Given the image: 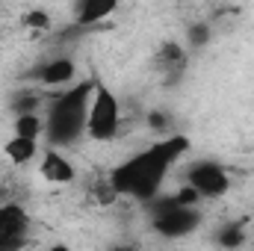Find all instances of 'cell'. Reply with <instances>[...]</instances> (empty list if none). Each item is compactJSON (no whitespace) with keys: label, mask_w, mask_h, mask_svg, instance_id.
<instances>
[{"label":"cell","mask_w":254,"mask_h":251,"mask_svg":"<svg viewBox=\"0 0 254 251\" xmlns=\"http://www.w3.org/2000/svg\"><path fill=\"white\" fill-rule=\"evenodd\" d=\"M187 151H190L187 136H172L166 142H157L148 151H142V154L130 157L127 163L116 166L113 175H110V187L119 195H133L139 201H154L169 166L178 163Z\"/></svg>","instance_id":"6da1fadb"},{"label":"cell","mask_w":254,"mask_h":251,"mask_svg":"<svg viewBox=\"0 0 254 251\" xmlns=\"http://www.w3.org/2000/svg\"><path fill=\"white\" fill-rule=\"evenodd\" d=\"M95 95V83H80L74 89H68L60 95L51 107V122H48V136L54 145H68L74 142L83 130H86V116H89V104Z\"/></svg>","instance_id":"7a4b0ae2"},{"label":"cell","mask_w":254,"mask_h":251,"mask_svg":"<svg viewBox=\"0 0 254 251\" xmlns=\"http://www.w3.org/2000/svg\"><path fill=\"white\" fill-rule=\"evenodd\" d=\"M86 130L92 139L107 142L119 133V101L110 89L95 86L92 104H89V116H86Z\"/></svg>","instance_id":"3957f363"},{"label":"cell","mask_w":254,"mask_h":251,"mask_svg":"<svg viewBox=\"0 0 254 251\" xmlns=\"http://www.w3.org/2000/svg\"><path fill=\"white\" fill-rule=\"evenodd\" d=\"M190 187L201 198H219V195H225L231 189V181H228V175H225V169L219 163L204 160V163H195L190 169Z\"/></svg>","instance_id":"277c9868"},{"label":"cell","mask_w":254,"mask_h":251,"mask_svg":"<svg viewBox=\"0 0 254 251\" xmlns=\"http://www.w3.org/2000/svg\"><path fill=\"white\" fill-rule=\"evenodd\" d=\"M198 222H201V213L195 207H175L163 216H154V231L175 240V237H187L190 231H195Z\"/></svg>","instance_id":"5b68a950"},{"label":"cell","mask_w":254,"mask_h":251,"mask_svg":"<svg viewBox=\"0 0 254 251\" xmlns=\"http://www.w3.org/2000/svg\"><path fill=\"white\" fill-rule=\"evenodd\" d=\"M27 231V213L21 204H3L0 207V243L3 240H24Z\"/></svg>","instance_id":"8992f818"},{"label":"cell","mask_w":254,"mask_h":251,"mask_svg":"<svg viewBox=\"0 0 254 251\" xmlns=\"http://www.w3.org/2000/svg\"><path fill=\"white\" fill-rule=\"evenodd\" d=\"M42 178L51 181V184H71L74 181V166L60 151H48L42 157Z\"/></svg>","instance_id":"52a82bcc"},{"label":"cell","mask_w":254,"mask_h":251,"mask_svg":"<svg viewBox=\"0 0 254 251\" xmlns=\"http://www.w3.org/2000/svg\"><path fill=\"white\" fill-rule=\"evenodd\" d=\"M116 12V0H86L77 6V21L80 24H98Z\"/></svg>","instance_id":"ba28073f"},{"label":"cell","mask_w":254,"mask_h":251,"mask_svg":"<svg viewBox=\"0 0 254 251\" xmlns=\"http://www.w3.org/2000/svg\"><path fill=\"white\" fill-rule=\"evenodd\" d=\"M74 77V63L71 60H54L42 68V83L45 86H63Z\"/></svg>","instance_id":"9c48e42d"},{"label":"cell","mask_w":254,"mask_h":251,"mask_svg":"<svg viewBox=\"0 0 254 251\" xmlns=\"http://www.w3.org/2000/svg\"><path fill=\"white\" fill-rule=\"evenodd\" d=\"M36 151H39V145H36L33 139H21V136H12V139L6 142V157H9L12 163H18V166L30 163V160L36 157Z\"/></svg>","instance_id":"30bf717a"},{"label":"cell","mask_w":254,"mask_h":251,"mask_svg":"<svg viewBox=\"0 0 254 251\" xmlns=\"http://www.w3.org/2000/svg\"><path fill=\"white\" fill-rule=\"evenodd\" d=\"M216 243L222 249H240L246 243V225L243 222H234V225H225L219 234H216Z\"/></svg>","instance_id":"8fae6325"},{"label":"cell","mask_w":254,"mask_h":251,"mask_svg":"<svg viewBox=\"0 0 254 251\" xmlns=\"http://www.w3.org/2000/svg\"><path fill=\"white\" fill-rule=\"evenodd\" d=\"M39 133H42V119H39L36 113H30V116H18V119H15V136L39 142Z\"/></svg>","instance_id":"7c38bea8"},{"label":"cell","mask_w":254,"mask_h":251,"mask_svg":"<svg viewBox=\"0 0 254 251\" xmlns=\"http://www.w3.org/2000/svg\"><path fill=\"white\" fill-rule=\"evenodd\" d=\"M24 24H27V27H36V30H45V27L51 24V18H48V12H42V9H33V12L24 15Z\"/></svg>","instance_id":"4fadbf2b"},{"label":"cell","mask_w":254,"mask_h":251,"mask_svg":"<svg viewBox=\"0 0 254 251\" xmlns=\"http://www.w3.org/2000/svg\"><path fill=\"white\" fill-rule=\"evenodd\" d=\"M207 39H210L207 24H195V27H190V45H192V48H204V45H207Z\"/></svg>","instance_id":"5bb4252c"},{"label":"cell","mask_w":254,"mask_h":251,"mask_svg":"<svg viewBox=\"0 0 254 251\" xmlns=\"http://www.w3.org/2000/svg\"><path fill=\"white\" fill-rule=\"evenodd\" d=\"M198 198H201V195H198V192H195L190 184H187V187H184L181 192H178V195H175L178 207H195V204H198Z\"/></svg>","instance_id":"9a60e30c"},{"label":"cell","mask_w":254,"mask_h":251,"mask_svg":"<svg viewBox=\"0 0 254 251\" xmlns=\"http://www.w3.org/2000/svg\"><path fill=\"white\" fill-rule=\"evenodd\" d=\"M36 104H39V98L36 95H27V98H21L15 107H18V116H30V113H36Z\"/></svg>","instance_id":"2e32d148"},{"label":"cell","mask_w":254,"mask_h":251,"mask_svg":"<svg viewBox=\"0 0 254 251\" xmlns=\"http://www.w3.org/2000/svg\"><path fill=\"white\" fill-rule=\"evenodd\" d=\"M116 195H119V192L110 187V184H107V187H98V201H101V204H110V201H116Z\"/></svg>","instance_id":"e0dca14e"},{"label":"cell","mask_w":254,"mask_h":251,"mask_svg":"<svg viewBox=\"0 0 254 251\" xmlns=\"http://www.w3.org/2000/svg\"><path fill=\"white\" fill-rule=\"evenodd\" d=\"M24 246V240H3L0 243V251H18Z\"/></svg>","instance_id":"ac0fdd59"},{"label":"cell","mask_w":254,"mask_h":251,"mask_svg":"<svg viewBox=\"0 0 254 251\" xmlns=\"http://www.w3.org/2000/svg\"><path fill=\"white\" fill-rule=\"evenodd\" d=\"M48 251H71V249H68V246H63V243H57V246H51Z\"/></svg>","instance_id":"d6986e66"},{"label":"cell","mask_w":254,"mask_h":251,"mask_svg":"<svg viewBox=\"0 0 254 251\" xmlns=\"http://www.w3.org/2000/svg\"><path fill=\"white\" fill-rule=\"evenodd\" d=\"M110 251H133V249H127V246H116V249H110Z\"/></svg>","instance_id":"ffe728a7"}]
</instances>
